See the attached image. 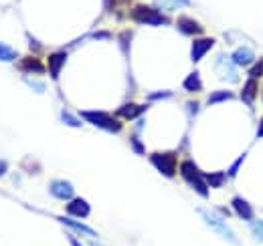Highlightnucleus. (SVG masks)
I'll return each mask as SVG.
<instances>
[{"instance_id": "1", "label": "nucleus", "mask_w": 263, "mask_h": 246, "mask_svg": "<svg viewBox=\"0 0 263 246\" xmlns=\"http://www.w3.org/2000/svg\"><path fill=\"white\" fill-rule=\"evenodd\" d=\"M180 174L184 182L197 192L200 198H209V184L204 182V174L198 170V166L193 159H184L180 163Z\"/></svg>"}, {"instance_id": "2", "label": "nucleus", "mask_w": 263, "mask_h": 246, "mask_svg": "<svg viewBox=\"0 0 263 246\" xmlns=\"http://www.w3.org/2000/svg\"><path fill=\"white\" fill-rule=\"evenodd\" d=\"M132 18L140 25H152V27H164L170 25L168 16H164L160 10L148 6V4H138L132 8Z\"/></svg>"}, {"instance_id": "3", "label": "nucleus", "mask_w": 263, "mask_h": 246, "mask_svg": "<svg viewBox=\"0 0 263 246\" xmlns=\"http://www.w3.org/2000/svg\"><path fill=\"white\" fill-rule=\"evenodd\" d=\"M79 115H81V119H85L87 123L96 125L99 129H105L109 133H120L122 131V121L111 117L105 111H79Z\"/></svg>"}, {"instance_id": "4", "label": "nucleus", "mask_w": 263, "mask_h": 246, "mask_svg": "<svg viewBox=\"0 0 263 246\" xmlns=\"http://www.w3.org/2000/svg\"><path fill=\"white\" fill-rule=\"evenodd\" d=\"M198 214L202 216V220L209 224V228H211L213 232H217L221 238H225V240L231 242V244H237V242H239V240H237V236L233 234V230L227 226V222H225V220H221L219 216H215L213 212H209V210H202V208H198Z\"/></svg>"}, {"instance_id": "5", "label": "nucleus", "mask_w": 263, "mask_h": 246, "mask_svg": "<svg viewBox=\"0 0 263 246\" xmlns=\"http://www.w3.org/2000/svg\"><path fill=\"white\" fill-rule=\"evenodd\" d=\"M150 163L164 178H174V174H176V155L172 152H154L150 155Z\"/></svg>"}, {"instance_id": "6", "label": "nucleus", "mask_w": 263, "mask_h": 246, "mask_svg": "<svg viewBox=\"0 0 263 246\" xmlns=\"http://www.w3.org/2000/svg\"><path fill=\"white\" fill-rule=\"evenodd\" d=\"M215 69L217 73L227 81V83H237L239 77H237V65L233 63L227 53H219L217 59H215Z\"/></svg>"}, {"instance_id": "7", "label": "nucleus", "mask_w": 263, "mask_h": 246, "mask_svg": "<svg viewBox=\"0 0 263 246\" xmlns=\"http://www.w3.org/2000/svg\"><path fill=\"white\" fill-rule=\"evenodd\" d=\"M49 194L53 196V198H57V200H73V196H75V190H73V186L65 182V180H53L51 184H49Z\"/></svg>"}, {"instance_id": "8", "label": "nucleus", "mask_w": 263, "mask_h": 246, "mask_svg": "<svg viewBox=\"0 0 263 246\" xmlns=\"http://www.w3.org/2000/svg\"><path fill=\"white\" fill-rule=\"evenodd\" d=\"M215 47V38H197L195 43H193V49H191V59L193 63H198L211 49Z\"/></svg>"}, {"instance_id": "9", "label": "nucleus", "mask_w": 263, "mask_h": 246, "mask_svg": "<svg viewBox=\"0 0 263 246\" xmlns=\"http://www.w3.org/2000/svg\"><path fill=\"white\" fill-rule=\"evenodd\" d=\"M176 27H178V31L182 32V34H193V36H198V34H202V32H204L202 25L197 23L193 16H178Z\"/></svg>"}, {"instance_id": "10", "label": "nucleus", "mask_w": 263, "mask_h": 246, "mask_svg": "<svg viewBox=\"0 0 263 246\" xmlns=\"http://www.w3.org/2000/svg\"><path fill=\"white\" fill-rule=\"evenodd\" d=\"M67 61V53L65 51H57V53H51L49 55V73H51V77L53 79H59V75H61V71H63V65Z\"/></svg>"}, {"instance_id": "11", "label": "nucleus", "mask_w": 263, "mask_h": 246, "mask_svg": "<svg viewBox=\"0 0 263 246\" xmlns=\"http://www.w3.org/2000/svg\"><path fill=\"white\" fill-rule=\"evenodd\" d=\"M89 212H91V206H89L83 198H73V200H69V204H67V214L69 216L85 218V216H89Z\"/></svg>"}, {"instance_id": "12", "label": "nucleus", "mask_w": 263, "mask_h": 246, "mask_svg": "<svg viewBox=\"0 0 263 246\" xmlns=\"http://www.w3.org/2000/svg\"><path fill=\"white\" fill-rule=\"evenodd\" d=\"M148 109V105H138V103H126V105H122L116 113H118V117H122V119H136V117H140L144 111Z\"/></svg>"}, {"instance_id": "13", "label": "nucleus", "mask_w": 263, "mask_h": 246, "mask_svg": "<svg viewBox=\"0 0 263 246\" xmlns=\"http://www.w3.org/2000/svg\"><path fill=\"white\" fill-rule=\"evenodd\" d=\"M231 59H233V63L237 67H249L251 63L255 61V53L251 49H247V47H239V49H235V53L231 55Z\"/></svg>"}, {"instance_id": "14", "label": "nucleus", "mask_w": 263, "mask_h": 246, "mask_svg": "<svg viewBox=\"0 0 263 246\" xmlns=\"http://www.w3.org/2000/svg\"><path fill=\"white\" fill-rule=\"evenodd\" d=\"M59 222L65 224L67 228H71V230H77V232L87 234V236H91V238H98V232H96L93 228H89V226H85V224H81V222H77V220H73V218H69V216H61Z\"/></svg>"}, {"instance_id": "15", "label": "nucleus", "mask_w": 263, "mask_h": 246, "mask_svg": "<svg viewBox=\"0 0 263 246\" xmlns=\"http://www.w3.org/2000/svg\"><path fill=\"white\" fill-rule=\"evenodd\" d=\"M231 204H233V208H235L237 216H241L243 220H251V218H253V208H251V204H249L245 198H239V196H235Z\"/></svg>"}, {"instance_id": "16", "label": "nucleus", "mask_w": 263, "mask_h": 246, "mask_svg": "<svg viewBox=\"0 0 263 246\" xmlns=\"http://www.w3.org/2000/svg\"><path fill=\"white\" fill-rule=\"evenodd\" d=\"M18 69H23V71H31V73H36V75H43V73L47 71V67L39 61L36 57H25V59L21 61V65H18Z\"/></svg>"}, {"instance_id": "17", "label": "nucleus", "mask_w": 263, "mask_h": 246, "mask_svg": "<svg viewBox=\"0 0 263 246\" xmlns=\"http://www.w3.org/2000/svg\"><path fill=\"white\" fill-rule=\"evenodd\" d=\"M255 93H257V81L249 77V81L245 83V87H243V91H241V101H243L245 105H253Z\"/></svg>"}, {"instance_id": "18", "label": "nucleus", "mask_w": 263, "mask_h": 246, "mask_svg": "<svg viewBox=\"0 0 263 246\" xmlns=\"http://www.w3.org/2000/svg\"><path fill=\"white\" fill-rule=\"evenodd\" d=\"M182 87H184L189 93L202 91V83H200V75H198V71H193V73L182 81Z\"/></svg>"}, {"instance_id": "19", "label": "nucleus", "mask_w": 263, "mask_h": 246, "mask_svg": "<svg viewBox=\"0 0 263 246\" xmlns=\"http://www.w3.org/2000/svg\"><path fill=\"white\" fill-rule=\"evenodd\" d=\"M204 182L211 188H221V186H225V174L223 172H206Z\"/></svg>"}, {"instance_id": "20", "label": "nucleus", "mask_w": 263, "mask_h": 246, "mask_svg": "<svg viewBox=\"0 0 263 246\" xmlns=\"http://www.w3.org/2000/svg\"><path fill=\"white\" fill-rule=\"evenodd\" d=\"M18 59V53L12 49V47H8V45H4V43H0V61L2 63H12Z\"/></svg>"}, {"instance_id": "21", "label": "nucleus", "mask_w": 263, "mask_h": 246, "mask_svg": "<svg viewBox=\"0 0 263 246\" xmlns=\"http://www.w3.org/2000/svg\"><path fill=\"white\" fill-rule=\"evenodd\" d=\"M235 95L231 91H215L211 93V97H209V105H215V103H223V101H229V99H233Z\"/></svg>"}, {"instance_id": "22", "label": "nucleus", "mask_w": 263, "mask_h": 246, "mask_svg": "<svg viewBox=\"0 0 263 246\" xmlns=\"http://www.w3.org/2000/svg\"><path fill=\"white\" fill-rule=\"evenodd\" d=\"M61 121L65 123V125H71V127H81V121H79L77 117L69 115L67 111H61Z\"/></svg>"}, {"instance_id": "23", "label": "nucleus", "mask_w": 263, "mask_h": 246, "mask_svg": "<svg viewBox=\"0 0 263 246\" xmlns=\"http://www.w3.org/2000/svg\"><path fill=\"white\" fill-rule=\"evenodd\" d=\"M168 97H174V93H172V91L148 93V99H150V101H162V99H168Z\"/></svg>"}, {"instance_id": "24", "label": "nucleus", "mask_w": 263, "mask_h": 246, "mask_svg": "<svg viewBox=\"0 0 263 246\" xmlns=\"http://www.w3.org/2000/svg\"><path fill=\"white\" fill-rule=\"evenodd\" d=\"M249 77H251V79H259V77H263V59L253 65V69L249 71Z\"/></svg>"}, {"instance_id": "25", "label": "nucleus", "mask_w": 263, "mask_h": 246, "mask_svg": "<svg viewBox=\"0 0 263 246\" xmlns=\"http://www.w3.org/2000/svg\"><path fill=\"white\" fill-rule=\"evenodd\" d=\"M243 159H245V154L241 155V157H239V159H237V161L231 166L229 172H227V174H229V178H235V176H237V172H239V168H241V161H243Z\"/></svg>"}, {"instance_id": "26", "label": "nucleus", "mask_w": 263, "mask_h": 246, "mask_svg": "<svg viewBox=\"0 0 263 246\" xmlns=\"http://www.w3.org/2000/svg\"><path fill=\"white\" fill-rule=\"evenodd\" d=\"M132 150L136 152V154H144V146H142V141L136 137V135H132Z\"/></svg>"}, {"instance_id": "27", "label": "nucleus", "mask_w": 263, "mask_h": 246, "mask_svg": "<svg viewBox=\"0 0 263 246\" xmlns=\"http://www.w3.org/2000/svg\"><path fill=\"white\" fill-rule=\"evenodd\" d=\"M253 232H255L259 238H263V222H259V220L253 222Z\"/></svg>"}, {"instance_id": "28", "label": "nucleus", "mask_w": 263, "mask_h": 246, "mask_svg": "<svg viewBox=\"0 0 263 246\" xmlns=\"http://www.w3.org/2000/svg\"><path fill=\"white\" fill-rule=\"evenodd\" d=\"M27 85H31V87H33V89H34V91L45 93V85H43V83H39V85H36V83H33L31 79H27Z\"/></svg>"}, {"instance_id": "29", "label": "nucleus", "mask_w": 263, "mask_h": 246, "mask_svg": "<svg viewBox=\"0 0 263 246\" xmlns=\"http://www.w3.org/2000/svg\"><path fill=\"white\" fill-rule=\"evenodd\" d=\"M186 109L191 111V115H197V109H198V105L195 103V101H191V103H186Z\"/></svg>"}, {"instance_id": "30", "label": "nucleus", "mask_w": 263, "mask_h": 246, "mask_svg": "<svg viewBox=\"0 0 263 246\" xmlns=\"http://www.w3.org/2000/svg\"><path fill=\"white\" fill-rule=\"evenodd\" d=\"M6 170H8V163H6L4 159H0V178L6 174Z\"/></svg>"}, {"instance_id": "31", "label": "nucleus", "mask_w": 263, "mask_h": 246, "mask_svg": "<svg viewBox=\"0 0 263 246\" xmlns=\"http://www.w3.org/2000/svg\"><path fill=\"white\" fill-rule=\"evenodd\" d=\"M172 2L178 6H191V0H172Z\"/></svg>"}, {"instance_id": "32", "label": "nucleus", "mask_w": 263, "mask_h": 246, "mask_svg": "<svg viewBox=\"0 0 263 246\" xmlns=\"http://www.w3.org/2000/svg\"><path fill=\"white\" fill-rule=\"evenodd\" d=\"M257 137H263V119L259 121V127H257Z\"/></svg>"}, {"instance_id": "33", "label": "nucleus", "mask_w": 263, "mask_h": 246, "mask_svg": "<svg viewBox=\"0 0 263 246\" xmlns=\"http://www.w3.org/2000/svg\"><path fill=\"white\" fill-rule=\"evenodd\" d=\"M69 242H71V246H81L79 244V240H77V238H73V236H69Z\"/></svg>"}, {"instance_id": "34", "label": "nucleus", "mask_w": 263, "mask_h": 246, "mask_svg": "<svg viewBox=\"0 0 263 246\" xmlns=\"http://www.w3.org/2000/svg\"><path fill=\"white\" fill-rule=\"evenodd\" d=\"M91 246H101V244H96V242H93V244H91Z\"/></svg>"}]
</instances>
